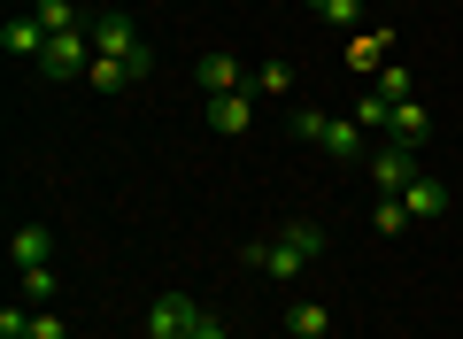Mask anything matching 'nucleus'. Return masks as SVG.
I'll use <instances>...</instances> for the list:
<instances>
[{
  "label": "nucleus",
  "instance_id": "obj_3",
  "mask_svg": "<svg viewBox=\"0 0 463 339\" xmlns=\"http://www.w3.org/2000/svg\"><path fill=\"white\" fill-rule=\"evenodd\" d=\"M93 54H109V62H124L132 78H147V70H155V47L139 39V24L124 16V8H100V16H93Z\"/></svg>",
  "mask_w": 463,
  "mask_h": 339
},
{
  "label": "nucleus",
  "instance_id": "obj_19",
  "mask_svg": "<svg viewBox=\"0 0 463 339\" xmlns=\"http://www.w3.org/2000/svg\"><path fill=\"white\" fill-rule=\"evenodd\" d=\"M371 231H386V240H402V231H410V209H402V193H379V209H371Z\"/></svg>",
  "mask_w": 463,
  "mask_h": 339
},
{
  "label": "nucleus",
  "instance_id": "obj_5",
  "mask_svg": "<svg viewBox=\"0 0 463 339\" xmlns=\"http://www.w3.org/2000/svg\"><path fill=\"white\" fill-rule=\"evenodd\" d=\"M194 316H201V301H194V293H155L147 332H139V339H194Z\"/></svg>",
  "mask_w": 463,
  "mask_h": 339
},
{
  "label": "nucleus",
  "instance_id": "obj_18",
  "mask_svg": "<svg viewBox=\"0 0 463 339\" xmlns=\"http://www.w3.org/2000/svg\"><path fill=\"white\" fill-rule=\"evenodd\" d=\"M32 16H39V32H78V24H93V16H78V8H70V0H39V8H32Z\"/></svg>",
  "mask_w": 463,
  "mask_h": 339
},
{
  "label": "nucleus",
  "instance_id": "obj_10",
  "mask_svg": "<svg viewBox=\"0 0 463 339\" xmlns=\"http://www.w3.org/2000/svg\"><path fill=\"white\" fill-rule=\"evenodd\" d=\"M8 262H16V270H32V262H54V231H47V224L8 231Z\"/></svg>",
  "mask_w": 463,
  "mask_h": 339
},
{
  "label": "nucleus",
  "instance_id": "obj_13",
  "mask_svg": "<svg viewBox=\"0 0 463 339\" xmlns=\"http://www.w3.org/2000/svg\"><path fill=\"white\" fill-rule=\"evenodd\" d=\"M248 93L255 100H286V93H294V62H255L248 70Z\"/></svg>",
  "mask_w": 463,
  "mask_h": 339
},
{
  "label": "nucleus",
  "instance_id": "obj_7",
  "mask_svg": "<svg viewBox=\"0 0 463 339\" xmlns=\"http://www.w3.org/2000/svg\"><path fill=\"white\" fill-rule=\"evenodd\" d=\"M201 124H209L216 139H240V131L255 124V93H216V100H201Z\"/></svg>",
  "mask_w": 463,
  "mask_h": 339
},
{
  "label": "nucleus",
  "instance_id": "obj_1",
  "mask_svg": "<svg viewBox=\"0 0 463 339\" xmlns=\"http://www.w3.org/2000/svg\"><path fill=\"white\" fill-rule=\"evenodd\" d=\"M317 255H325V224H309V216L279 224V240H248V247H240V262L263 270V278H301Z\"/></svg>",
  "mask_w": 463,
  "mask_h": 339
},
{
  "label": "nucleus",
  "instance_id": "obj_11",
  "mask_svg": "<svg viewBox=\"0 0 463 339\" xmlns=\"http://www.w3.org/2000/svg\"><path fill=\"white\" fill-rule=\"evenodd\" d=\"M201 93H248V70L232 62V54H201Z\"/></svg>",
  "mask_w": 463,
  "mask_h": 339
},
{
  "label": "nucleus",
  "instance_id": "obj_25",
  "mask_svg": "<svg viewBox=\"0 0 463 339\" xmlns=\"http://www.w3.org/2000/svg\"><path fill=\"white\" fill-rule=\"evenodd\" d=\"M194 339H232V324L216 316V308H201V316H194Z\"/></svg>",
  "mask_w": 463,
  "mask_h": 339
},
{
  "label": "nucleus",
  "instance_id": "obj_23",
  "mask_svg": "<svg viewBox=\"0 0 463 339\" xmlns=\"http://www.w3.org/2000/svg\"><path fill=\"white\" fill-rule=\"evenodd\" d=\"M24 339H70V332H62V316H54V308H32V332H24Z\"/></svg>",
  "mask_w": 463,
  "mask_h": 339
},
{
  "label": "nucleus",
  "instance_id": "obj_26",
  "mask_svg": "<svg viewBox=\"0 0 463 339\" xmlns=\"http://www.w3.org/2000/svg\"><path fill=\"white\" fill-rule=\"evenodd\" d=\"M301 8H325V0H301Z\"/></svg>",
  "mask_w": 463,
  "mask_h": 339
},
{
  "label": "nucleus",
  "instance_id": "obj_4",
  "mask_svg": "<svg viewBox=\"0 0 463 339\" xmlns=\"http://www.w3.org/2000/svg\"><path fill=\"white\" fill-rule=\"evenodd\" d=\"M85 62H93V24H78V32H54L47 54H39V78H47V85H70V78H85Z\"/></svg>",
  "mask_w": 463,
  "mask_h": 339
},
{
  "label": "nucleus",
  "instance_id": "obj_20",
  "mask_svg": "<svg viewBox=\"0 0 463 339\" xmlns=\"http://www.w3.org/2000/svg\"><path fill=\"white\" fill-rule=\"evenodd\" d=\"M371 93H379V100H417V93H410V70H379Z\"/></svg>",
  "mask_w": 463,
  "mask_h": 339
},
{
  "label": "nucleus",
  "instance_id": "obj_24",
  "mask_svg": "<svg viewBox=\"0 0 463 339\" xmlns=\"http://www.w3.org/2000/svg\"><path fill=\"white\" fill-rule=\"evenodd\" d=\"M24 332H32V308L8 301V308H0V339H24Z\"/></svg>",
  "mask_w": 463,
  "mask_h": 339
},
{
  "label": "nucleus",
  "instance_id": "obj_22",
  "mask_svg": "<svg viewBox=\"0 0 463 339\" xmlns=\"http://www.w3.org/2000/svg\"><path fill=\"white\" fill-rule=\"evenodd\" d=\"M355 124H364V131H386V100L364 93V100H355Z\"/></svg>",
  "mask_w": 463,
  "mask_h": 339
},
{
  "label": "nucleus",
  "instance_id": "obj_15",
  "mask_svg": "<svg viewBox=\"0 0 463 339\" xmlns=\"http://www.w3.org/2000/svg\"><path fill=\"white\" fill-rule=\"evenodd\" d=\"M85 85H93V93H132V70H124V62H109V54H93V62H85Z\"/></svg>",
  "mask_w": 463,
  "mask_h": 339
},
{
  "label": "nucleus",
  "instance_id": "obj_9",
  "mask_svg": "<svg viewBox=\"0 0 463 339\" xmlns=\"http://www.w3.org/2000/svg\"><path fill=\"white\" fill-rule=\"evenodd\" d=\"M386 139L417 155V146H425V108H417V100H386Z\"/></svg>",
  "mask_w": 463,
  "mask_h": 339
},
{
  "label": "nucleus",
  "instance_id": "obj_2",
  "mask_svg": "<svg viewBox=\"0 0 463 339\" xmlns=\"http://www.w3.org/2000/svg\"><path fill=\"white\" fill-rule=\"evenodd\" d=\"M286 124H294V139H317L332 162H371V146H364L371 131L355 124V116H317V108H294Z\"/></svg>",
  "mask_w": 463,
  "mask_h": 339
},
{
  "label": "nucleus",
  "instance_id": "obj_12",
  "mask_svg": "<svg viewBox=\"0 0 463 339\" xmlns=\"http://www.w3.org/2000/svg\"><path fill=\"white\" fill-rule=\"evenodd\" d=\"M402 209H410V224H432V216H440V209H448V193H440V185H432V178H425V170H417V178H410V185H402Z\"/></svg>",
  "mask_w": 463,
  "mask_h": 339
},
{
  "label": "nucleus",
  "instance_id": "obj_6",
  "mask_svg": "<svg viewBox=\"0 0 463 339\" xmlns=\"http://www.w3.org/2000/svg\"><path fill=\"white\" fill-rule=\"evenodd\" d=\"M364 170H371V185H379V193H402V185L417 178V155H410V146H394V139H379Z\"/></svg>",
  "mask_w": 463,
  "mask_h": 339
},
{
  "label": "nucleus",
  "instance_id": "obj_14",
  "mask_svg": "<svg viewBox=\"0 0 463 339\" xmlns=\"http://www.w3.org/2000/svg\"><path fill=\"white\" fill-rule=\"evenodd\" d=\"M332 332V308L325 301H294L286 308V339H325Z\"/></svg>",
  "mask_w": 463,
  "mask_h": 339
},
{
  "label": "nucleus",
  "instance_id": "obj_8",
  "mask_svg": "<svg viewBox=\"0 0 463 339\" xmlns=\"http://www.w3.org/2000/svg\"><path fill=\"white\" fill-rule=\"evenodd\" d=\"M0 47L16 54V62H32V70H39V54H47V32H39V16H8V24H0Z\"/></svg>",
  "mask_w": 463,
  "mask_h": 339
},
{
  "label": "nucleus",
  "instance_id": "obj_21",
  "mask_svg": "<svg viewBox=\"0 0 463 339\" xmlns=\"http://www.w3.org/2000/svg\"><path fill=\"white\" fill-rule=\"evenodd\" d=\"M317 16H325V24H340V32H355V24H364V0H325Z\"/></svg>",
  "mask_w": 463,
  "mask_h": 339
},
{
  "label": "nucleus",
  "instance_id": "obj_17",
  "mask_svg": "<svg viewBox=\"0 0 463 339\" xmlns=\"http://www.w3.org/2000/svg\"><path fill=\"white\" fill-rule=\"evenodd\" d=\"M386 47H394L386 32H355V39H347V62L364 70V78H379V54H386Z\"/></svg>",
  "mask_w": 463,
  "mask_h": 339
},
{
  "label": "nucleus",
  "instance_id": "obj_16",
  "mask_svg": "<svg viewBox=\"0 0 463 339\" xmlns=\"http://www.w3.org/2000/svg\"><path fill=\"white\" fill-rule=\"evenodd\" d=\"M16 293H24V301H39V308H47L54 293H62V278H54V262H32V270H16Z\"/></svg>",
  "mask_w": 463,
  "mask_h": 339
}]
</instances>
